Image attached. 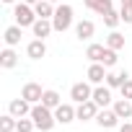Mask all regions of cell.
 <instances>
[{
  "instance_id": "1",
  "label": "cell",
  "mask_w": 132,
  "mask_h": 132,
  "mask_svg": "<svg viewBox=\"0 0 132 132\" xmlns=\"http://www.w3.org/2000/svg\"><path fill=\"white\" fill-rule=\"evenodd\" d=\"M29 117L34 119V124H36L39 132H49V129L57 124V119H54V109H49V106H44V104H34Z\"/></svg>"
},
{
  "instance_id": "2",
  "label": "cell",
  "mask_w": 132,
  "mask_h": 132,
  "mask_svg": "<svg viewBox=\"0 0 132 132\" xmlns=\"http://www.w3.org/2000/svg\"><path fill=\"white\" fill-rule=\"evenodd\" d=\"M13 18H16V23L21 26V29H31L34 23H36V11H34V5H29V3H16L13 5Z\"/></svg>"
},
{
  "instance_id": "3",
  "label": "cell",
  "mask_w": 132,
  "mask_h": 132,
  "mask_svg": "<svg viewBox=\"0 0 132 132\" xmlns=\"http://www.w3.org/2000/svg\"><path fill=\"white\" fill-rule=\"evenodd\" d=\"M52 26H54V31H68L70 26H73V5H68V3H62V5H57V11H54V16H52Z\"/></svg>"
},
{
  "instance_id": "4",
  "label": "cell",
  "mask_w": 132,
  "mask_h": 132,
  "mask_svg": "<svg viewBox=\"0 0 132 132\" xmlns=\"http://www.w3.org/2000/svg\"><path fill=\"white\" fill-rule=\"evenodd\" d=\"M91 86H93V83H88V80L73 83V88H70V98H73V104H83V101L93 98V88H91Z\"/></svg>"
},
{
  "instance_id": "5",
  "label": "cell",
  "mask_w": 132,
  "mask_h": 132,
  "mask_svg": "<svg viewBox=\"0 0 132 132\" xmlns=\"http://www.w3.org/2000/svg\"><path fill=\"white\" fill-rule=\"evenodd\" d=\"M54 119H57V124H70L73 119H78V106H73V104H60V106L54 109Z\"/></svg>"
},
{
  "instance_id": "6",
  "label": "cell",
  "mask_w": 132,
  "mask_h": 132,
  "mask_svg": "<svg viewBox=\"0 0 132 132\" xmlns=\"http://www.w3.org/2000/svg\"><path fill=\"white\" fill-rule=\"evenodd\" d=\"M96 124L98 127H104V129H114L117 124H119V117H117V111L114 109H98V114H96Z\"/></svg>"
},
{
  "instance_id": "7",
  "label": "cell",
  "mask_w": 132,
  "mask_h": 132,
  "mask_svg": "<svg viewBox=\"0 0 132 132\" xmlns=\"http://www.w3.org/2000/svg\"><path fill=\"white\" fill-rule=\"evenodd\" d=\"M106 65L104 62H91V68H88V73H86V78H88V83H93V86H101V83H106Z\"/></svg>"
},
{
  "instance_id": "8",
  "label": "cell",
  "mask_w": 132,
  "mask_h": 132,
  "mask_svg": "<svg viewBox=\"0 0 132 132\" xmlns=\"http://www.w3.org/2000/svg\"><path fill=\"white\" fill-rule=\"evenodd\" d=\"M31 106H34V104H29V101L21 96V98H13V101L8 104V111H11L16 119H21V117H29V114H31Z\"/></svg>"
},
{
  "instance_id": "9",
  "label": "cell",
  "mask_w": 132,
  "mask_h": 132,
  "mask_svg": "<svg viewBox=\"0 0 132 132\" xmlns=\"http://www.w3.org/2000/svg\"><path fill=\"white\" fill-rule=\"evenodd\" d=\"M98 104L93 101V98H88V101H83V104H78V119L80 122H88V119H96V114H98Z\"/></svg>"
},
{
  "instance_id": "10",
  "label": "cell",
  "mask_w": 132,
  "mask_h": 132,
  "mask_svg": "<svg viewBox=\"0 0 132 132\" xmlns=\"http://www.w3.org/2000/svg\"><path fill=\"white\" fill-rule=\"evenodd\" d=\"M21 96H23L29 104H42L44 91H42V86H39V83H26V86L21 88Z\"/></svg>"
},
{
  "instance_id": "11",
  "label": "cell",
  "mask_w": 132,
  "mask_h": 132,
  "mask_svg": "<svg viewBox=\"0 0 132 132\" xmlns=\"http://www.w3.org/2000/svg\"><path fill=\"white\" fill-rule=\"evenodd\" d=\"M93 101H96L101 109H106L109 104H114V98H111V88H109V86H104V83H101V86H96V88H93Z\"/></svg>"
},
{
  "instance_id": "12",
  "label": "cell",
  "mask_w": 132,
  "mask_h": 132,
  "mask_svg": "<svg viewBox=\"0 0 132 132\" xmlns=\"http://www.w3.org/2000/svg\"><path fill=\"white\" fill-rule=\"evenodd\" d=\"M31 31H34V36H36V39H47V36L54 31L52 18H36V23L31 26Z\"/></svg>"
},
{
  "instance_id": "13",
  "label": "cell",
  "mask_w": 132,
  "mask_h": 132,
  "mask_svg": "<svg viewBox=\"0 0 132 132\" xmlns=\"http://www.w3.org/2000/svg\"><path fill=\"white\" fill-rule=\"evenodd\" d=\"M93 34H96L93 21H88V18H86V21H78V23H75V36H78L80 42H88Z\"/></svg>"
},
{
  "instance_id": "14",
  "label": "cell",
  "mask_w": 132,
  "mask_h": 132,
  "mask_svg": "<svg viewBox=\"0 0 132 132\" xmlns=\"http://www.w3.org/2000/svg\"><path fill=\"white\" fill-rule=\"evenodd\" d=\"M26 54H29L31 60H42V57H47V44H44V39H34V42H29V44H26Z\"/></svg>"
},
{
  "instance_id": "15",
  "label": "cell",
  "mask_w": 132,
  "mask_h": 132,
  "mask_svg": "<svg viewBox=\"0 0 132 132\" xmlns=\"http://www.w3.org/2000/svg\"><path fill=\"white\" fill-rule=\"evenodd\" d=\"M16 65H18V54L13 52V47H5L0 52V68L3 70H13Z\"/></svg>"
},
{
  "instance_id": "16",
  "label": "cell",
  "mask_w": 132,
  "mask_h": 132,
  "mask_svg": "<svg viewBox=\"0 0 132 132\" xmlns=\"http://www.w3.org/2000/svg\"><path fill=\"white\" fill-rule=\"evenodd\" d=\"M21 26L18 23H13V26H8L5 29V34H3V42H5V47H16V44H21Z\"/></svg>"
},
{
  "instance_id": "17",
  "label": "cell",
  "mask_w": 132,
  "mask_h": 132,
  "mask_svg": "<svg viewBox=\"0 0 132 132\" xmlns=\"http://www.w3.org/2000/svg\"><path fill=\"white\" fill-rule=\"evenodd\" d=\"M111 109L117 111L119 119H129V117H132V101H129V98H117V101L111 104Z\"/></svg>"
},
{
  "instance_id": "18",
  "label": "cell",
  "mask_w": 132,
  "mask_h": 132,
  "mask_svg": "<svg viewBox=\"0 0 132 132\" xmlns=\"http://www.w3.org/2000/svg\"><path fill=\"white\" fill-rule=\"evenodd\" d=\"M83 3H86L88 11H93V13H98V16H104V13L111 11V0H83Z\"/></svg>"
},
{
  "instance_id": "19",
  "label": "cell",
  "mask_w": 132,
  "mask_h": 132,
  "mask_svg": "<svg viewBox=\"0 0 132 132\" xmlns=\"http://www.w3.org/2000/svg\"><path fill=\"white\" fill-rule=\"evenodd\" d=\"M34 11H36V16H39V18H52L57 8H54L52 0H39V3L34 5Z\"/></svg>"
},
{
  "instance_id": "20",
  "label": "cell",
  "mask_w": 132,
  "mask_h": 132,
  "mask_svg": "<svg viewBox=\"0 0 132 132\" xmlns=\"http://www.w3.org/2000/svg\"><path fill=\"white\" fill-rule=\"evenodd\" d=\"M104 52H106V47H104V44H88L86 57H88L91 62H101V60H104Z\"/></svg>"
},
{
  "instance_id": "21",
  "label": "cell",
  "mask_w": 132,
  "mask_h": 132,
  "mask_svg": "<svg viewBox=\"0 0 132 132\" xmlns=\"http://www.w3.org/2000/svg\"><path fill=\"white\" fill-rule=\"evenodd\" d=\"M127 78H129L127 70H122V73H106V86H109V88H122V83H124Z\"/></svg>"
},
{
  "instance_id": "22",
  "label": "cell",
  "mask_w": 132,
  "mask_h": 132,
  "mask_svg": "<svg viewBox=\"0 0 132 132\" xmlns=\"http://www.w3.org/2000/svg\"><path fill=\"white\" fill-rule=\"evenodd\" d=\"M42 104H44V106H49V109H57V106L62 104V98H60V93H57V91L47 88V91H44V96H42Z\"/></svg>"
},
{
  "instance_id": "23",
  "label": "cell",
  "mask_w": 132,
  "mask_h": 132,
  "mask_svg": "<svg viewBox=\"0 0 132 132\" xmlns=\"http://www.w3.org/2000/svg\"><path fill=\"white\" fill-rule=\"evenodd\" d=\"M106 47H109V49H117V52H119V49H124V36L114 29V31L106 36Z\"/></svg>"
},
{
  "instance_id": "24",
  "label": "cell",
  "mask_w": 132,
  "mask_h": 132,
  "mask_svg": "<svg viewBox=\"0 0 132 132\" xmlns=\"http://www.w3.org/2000/svg\"><path fill=\"white\" fill-rule=\"evenodd\" d=\"M16 124H18V119L8 111L5 117H0V132H13L16 129Z\"/></svg>"
},
{
  "instance_id": "25",
  "label": "cell",
  "mask_w": 132,
  "mask_h": 132,
  "mask_svg": "<svg viewBox=\"0 0 132 132\" xmlns=\"http://www.w3.org/2000/svg\"><path fill=\"white\" fill-rule=\"evenodd\" d=\"M104 23H106V26H109V29L114 31V29H117V26L122 23V16H119V13H117V11L111 8L109 13H104Z\"/></svg>"
},
{
  "instance_id": "26",
  "label": "cell",
  "mask_w": 132,
  "mask_h": 132,
  "mask_svg": "<svg viewBox=\"0 0 132 132\" xmlns=\"http://www.w3.org/2000/svg\"><path fill=\"white\" fill-rule=\"evenodd\" d=\"M34 129H36V124H34L31 117H21L18 124H16V132H34Z\"/></svg>"
},
{
  "instance_id": "27",
  "label": "cell",
  "mask_w": 132,
  "mask_h": 132,
  "mask_svg": "<svg viewBox=\"0 0 132 132\" xmlns=\"http://www.w3.org/2000/svg\"><path fill=\"white\" fill-rule=\"evenodd\" d=\"M104 65H106V68H114V65H117V49H109L106 47V52H104V60H101Z\"/></svg>"
},
{
  "instance_id": "28",
  "label": "cell",
  "mask_w": 132,
  "mask_h": 132,
  "mask_svg": "<svg viewBox=\"0 0 132 132\" xmlns=\"http://www.w3.org/2000/svg\"><path fill=\"white\" fill-rule=\"evenodd\" d=\"M119 91H122V98H129V101H132V80H129V78L122 83V88H119Z\"/></svg>"
},
{
  "instance_id": "29",
  "label": "cell",
  "mask_w": 132,
  "mask_h": 132,
  "mask_svg": "<svg viewBox=\"0 0 132 132\" xmlns=\"http://www.w3.org/2000/svg\"><path fill=\"white\" fill-rule=\"evenodd\" d=\"M119 16H122V23H132V5H122Z\"/></svg>"
},
{
  "instance_id": "30",
  "label": "cell",
  "mask_w": 132,
  "mask_h": 132,
  "mask_svg": "<svg viewBox=\"0 0 132 132\" xmlns=\"http://www.w3.org/2000/svg\"><path fill=\"white\" fill-rule=\"evenodd\" d=\"M119 132H132V122H124V124L119 127Z\"/></svg>"
},
{
  "instance_id": "31",
  "label": "cell",
  "mask_w": 132,
  "mask_h": 132,
  "mask_svg": "<svg viewBox=\"0 0 132 132\" xmlns=\"http://www.w3.org/2000/svg\"><path fill=\"white\" fill-rule=\"evenodd\" d=\"M23 3H29V5H36V3H39V0H23Z\"/></svg>"
},
{
  "instance_id": "32",
  "label": "cell",
  "mask_w": 132,
  "mask_h": 132,
  "mask_svg": "<svg viewBox=\"0 0 132 132\" xmlns=\"http://www.w3.org/2000/svg\"><path fill=\"white\" fill-rule=\"evenodd\" d=\"M3 3H5V5H13V3H16V0H3Z\"/></svg>"
},
{
  "instance_id": "33",
  "label": "cell",
  "mask_w": 132,
  "mask_h": 132,
  "mask_svg": "<svg viewBox=\"0 0 132 132\" xmlns=\"http://www.w3.org/2000/svg\"><path fill=\"white\" fill-rule=\"evenodd\" d=\"M122 5H132V0H122Z\"/></svg>"
},
{
  "instance_id": "34",
  "label": "cell",
  "mask_w": 132,
  "mask_h": 132,
  "mask_svg": "<svg viewBox=\"0 0 132 132\" xmlns=\"http://www.w3.org/2000/svg\"><path fill=\"white\" fill-rule=\"evenodd\" d=\"M52 3H60V0H52Z\"/></svg>"
}]
</instances>
